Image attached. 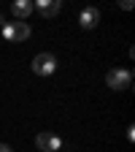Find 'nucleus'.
<instances>
[{
  "mask_svg": "<svg viewBox=\"0 0 135 152\" xmlns=\"http://www.w3.org/2000/svg\"><path fill=\"white\" fill-rule=\"evenodd\" d=\"M97 22H100V11L95 8V6H87V8H81V14H79V25H81L84 30L97 27Z\"/></svg>",
  "mask_w": 135,
  "mask_h": 152,
  "instance_id": "423d86ee",
  "label": "nucleus"
},
{
  "mask_svg": "<svg viewBox=\"0 0 135 152\" xmlns=\"http://www.w3.org/2000/svg\"><path fill=\"white\" fill-rule=\"evenodd\" d=\"M105 84L111 90H130V84H132V71H127V68H111L105 73Z\"/></svg>",
  "mask_w": 135,
  "mask_h": 152,
  "instance_id": "f257e3e1",
  "label": "nucleus"
},
{
  "mask_svg": "<svg viewBox=\"0 0 135 152\" xmlns=\"http://www.w3.org/2000/svg\"><path fill=\"white\" fill-rule=\"evenodd\" d=\"M0 152H14V149H11L8 144H0Z\"/></svg>",
  "mask_w": 135,
  "mask_h": 152,
  "instance_id": "6e6552de",
  "label": "nucleus"
},
{
  "mask_svg": "<svg viewBox=\"0 0 135 152\" xmlns=\"http://www.w3.org/2000/svg\"><path fill=\"white\" fill-rule=\"evenodd\" d=\"M3 38H6V41H11V44L27 41V38H30V25H27V22H6V25H3Z\"/></svg>",
  "mask_w": 135,
  "mask_h": 152,
  "instance_id": "7ed1b4c3",
  "label": "nucleus"
},
{
  "mask_svg": "<svg viewBox=\"0 0 135 152\" xmlns=\"http://www.w3.org/2000/svg\"><path fill=\"white\" fill-rule=\"evenodd\" d=\"M35 8H38V14H41L43 19H54L62 11V0H38Z\"/></svg>",
  "mask_w": 135,
  "mask_h": 152,
  "instance_id": "39448f33",
  "label": "nucleus"
},
{
  "mask_svg": "<svg viewBox=\"0 0 135 152\" xmlns=\"http://www.w3.org/2000/svg\"><path fill=\"white\" fill-rule=\"evenodd\" d=\"M35 144H38L41 152H57V149L62 147V139L57 136V133H51V130H43V133L35 136Z\"/></svg>",
  "mask_w": 135,
  "mask_h": 152,
  "instance_id": "20e7f679",
  "label": "nucleus"
},
{
  "mask_svg": "<svg viewBox=\"0 0 135 152\" xmlns=\"http://www.w3.org/2000/svg\"><path fill=\"white\" fill-rule=\"evenodd\" d=\"M3 25H6V16H3V14H0V27H3Z\"/></svg>",
  "mask_w": 135,
  "mask_h": 152,
  "instance_id": "1a4fd4ad",
  "label": "nucleus"
},
{
  "mask_svg": "<svg viewBox=\"0 0 135 152\" xmlns=\"http://www.w3.org/2000/svg\"><path fill=\"white\" fill-rule=\"evenodd\" d=\"M54 71H57V57L54 54L41 52V54L32 57V73H38V76H51Z\"/></svg>",
  "mask_w": 135,
  "mask_h": 152,
  "instance_id": "f03ea898",
  "label": "nucleus"
},
{
  "mask_svg": "<svg viewBox=\"0 0 135 152\" xmlns=\"http://www.w3.org/2000/svg\"><path fill=\"white\" fill-rule=\"evenodd\" d=\"M32 14V0H16L11 3V16H16V22H25Z\"/></svg>",
  "mask_w": 135,
  "mask_h": 152,
  "instance_id": "0eeeda50",
  "label": "nucleus"
}]
</instances>
